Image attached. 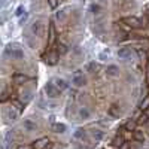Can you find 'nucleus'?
Here are the masks:
<instances>
[{
	"mask_svg": "<svg viewBox=\"0 0 149 149\" xmlns=\"http://www.w3.org/2000/svg\"><path fill=\"white\" fill-rule=\"evenodd\" d=\"M121 149H127V145H125V143H124V145L121 146Z\"/></svg>",
	"mask_w": 149,
	"mask_h": 149,
	"instance_id": "c9c22d12",
	"label": "nucleus"
},
{
	"mask_svg": "<svg viewBox=\"0 0 149 149\" xmlns=\"http://www.w3.org/2000/svg\"><path fill=\"white\" fill-rule=\"evenodd\" d=\"M58 2H60V0H48V3H49V6H51L52 9H55V8L58 6Z\"/></svg>",
	"mask_w": 149,
	"mask_h": 149,
	"instance_id": "7c9ffc66",
	"label": "nucleus"
},
{
	"mask_svg": "<svg viewBox=\"0 0 149 149\" xmlns=\"http://www.w3.org/2000/svg\"><path fill=\"white\" fill-rule=\"evenodd\" d=\"M107 112H109V115L112 118H121V115H122V110H121V107L118 104H110Z\"/></svg>",
	"mask_w": 149,
	"mask_h": 149,
	"instance_id": "423d86ee",
	"label": "nucleus"
},
{
	"mask_svg": "<svg viewBox=\"0 0 149 149\" xmlns=\"http://www.w3.org/2000/svg\"><path fill=\"white\" fill-rule=\"evenodd\" d=\"M106 73L109 74V76H118L119 74V69L116 67V66H107V69H106Z\"/></svg>",
	"mask_w": 149,
	"mask_h": 149,
	"instance_id": "f3484780",
	"label": "nucleus"
},
{
	"mask_svg": "<svg viewBox=\"0 0 149 149\" xmlns=\"http://www.w3.org/2000/svg\"><path fill=\"white\" fill-rule=\"evenodd\" d=\"M24 12H26V10H24V8H22V6H19V8L17 9V12H15V15H17V17H21V15L24 14Z\"/></svg>",
	"mask_w": 149,
	"mask_h": 149,
	"instance_id": "2f4dec72",
	"label": "nucleus"
},
{
	"mask_svg": "<svg viewBox=\"0 0 149 149\" xmlns=\"http://www.w3.org/2000/svg\"><path fill=\"white\" fill-rule=\"evenodd\" d=\"M22 128L26 130V131H29V133H31V131H34V130L37 128V124H36L34 121H31V119H24Z\"/></svg>",
	"mask_w": 149,
	"mask_h": 149,
	"instance_id": "1a4fd4ad",
	"label": "nucleus"
},
{
	"mask_svg": "<svg viewBox=\"0 0 149 149\" xmlns=\"http://www.w3.org/2000/svg\"><path fill=\"white\" fill-rule=\"evenodd\" d=\"M107 58H109V51H107V49L98 54V60H100V61H106Z\"/></svg>",
	"mask_w": 149,
	"mask_h": 149,
	"instance_id": "393cba45",
	"label": "nucleus"
},
{
	"mask_svg": "<svg viewBox=\"0 0 149 149\" xmlns=\"http://www.w3.org/2000/svg\"><path fill=\"white\" fill-rule=\"evenodd\" d=\"M60 2H63V0H60Z\"/></svg>",
	"mask_w": 149,
	"mask_h": 149,
	"instance_id": "4c0bfd02",
	"label": "nucleus"
},
{
	"mask_svg": "<svg viewBox=\"0 0 149 149\" xmlns=\"http://www.w3.org/2000/svg\"><path fill=\"white\" fill-rule=\"evenodd\" d=\"M122 22L127 24V26L131 27V29H142V27H143L142 21H140L139 18H136V17H127V18L122 19Z\"/></svg>",
	"mask_w": 149,
	"mask_h": 149,
	"instance_id": "7ed1b4c3",
	"label": "nucleus"
},
{
	"mask_svg": "<svg viewBox=\"0 0 149 149\" xmlns=\"http://www.w3.org/2000/svg\"><path fill=\"white\" fill-rule=\"evenodd\" d=\"M137 54H139V57H140V60H142V61L148 60V55H146V52H145V51H142V49H137Z\"/></svg>",
	"mask_w": 149,
	"mask_h": 149,
	"instance_id": "c756f323",
	"label": "nucleus"
},
{
	"mask_svg": "<svg viewBox=\"0 0 149 149\" xmlns=\"http://www.w3.org/2000/svg\"><path fill=\"white\" fill-rule=\"evenodd\" d=\"M118 57H119L121 60H128V58H131V49L127 48V46L119 48V49H118Z\"/></svg>",
	"mask_w": 149,
	"mask_h": 149,
	"instance_id": "6e6552de",
	"label": "nucleus"
},
{
	"mask_svg": "<svg viewBox=\"0 0 149 149\" xmlns=\"http://www.w3.org/2000/svg\"><path fill=\"white\" fill-rule=\"evenodd\" d=\"M139 109H140L142 112H145V110H148V109H149V97H145L143 100L140 102V104H139Z\"/></svg>",
	"mask_w": 149,
	"mask_h": 149,
	"instance_id": "4be33fe9",
	"label": "nucleus"
},
{
	"mask_svg": "<svg viewBox=\"0 0 149 149\" xmlns=\"http://www.w3.org/2000/svg\"><path fill=\"white\" fill-rule=\"evenodd\" d=\"M60 93H61V91L54 85L52 81H51V82H48V84L45 85V94H46L49 98H57V97L60 95Z\"/></svg>",
	"mask_w": 149,
	"mask_h": 149,
	"instance_id": "f03ea898",
	"label": "nucleus"
},
{
	"mask_svg": "<svg viewBox=\"0 0 149 149\" xmlns=\"http://www.w3.org/2000/svg\"><path fill=\"white\" fill-rule=\"evenodd\" d=\"M113 145H115V146H118V148H121V146L124 145V139L121 137V136H119V137H115V140H113Z\"/></svg>",
	"mask_w": 149,
	"mask_h": 149,
	"instance_id": "cd10ccee",
	"label": "nucleus"
},
{
	"mask_svg": "<svg viewBox=\"0 0 149 149\" xmlns=\"http://www.w3.org/2000/svg\"><path fill=\"white\" fill-rule=\"evenodd\" d=\"M91 136L98 142V140H102V139H103V136H104V134H103L102 130H94V131H91Z\"/></svg>",
	"mask_w": 149,
	"mask_h": 149,
	"instance_id": "5701e85b",
	"label": "nucleus"
},
{
	"mask_svg": "<svg viewBox=\"0 0 149 149\" xmlns=\"http://www.w3.org/2000/svg\"><path fill=\"white\" fill-rule=\"evenodd\" d=\"M29 81H31V78L26 76V74H21V73H17L15 76H14V82L18 84V85H22V84H26Z\"/></svg>",
	"mask_w": 149,
	"mask_h": 149,
	"instance_id": "f8f14e48",
	"label": "nucleus"
},
{
	"mask_svg": "<svg viewBox=\"0 0 149 149\" xmlns=\"http://www.w3.org/2000/svg\"><path fill=\"white\" fill-rule=\"evenodd\" d=\"M86 137V131L84 128H76L73 133V139H76V140H84Z\"/></svg>",
	"mask_w": 149,
	"mask_h": 149,
	"instance_id": "4468645a",
	"label": "nucleus"
},
{
	"mask_svg": "<svg viewBox=\"0 0 149 149\" xmlns=\"http://www.w3.org/2000/svg\"><path fill=\"white\" fill-rule=\"evenodd\" d=\"M133 137H134L136 142H140V143L145 142V134H143L142 131H139V130H134V131H133Z\"/></svg>",
	"mask_w": 149,
	"mask_h": 149,
	"instance_id": "6ab92c4d",
	"label": "nucleus"
},
{
	"mask_svg": "<svg viewBox=\"0 0 149 149\" xmlns=\"http://www.w3.org/2000/svg\"><path fill=\"white\" fill-rule=\"evenodd\" d=\"M146 14H148V17H149V3L146 5Z\"/></svg>",
	"mask_w": 149,
	"mask_h": 149,
	"instance_id": "f704fd0d",
	"label": "nucleus"
},
{
	"mask_svg": "<svg viewBox=\"0 0 149 149\" xmlns=\"http://www.w3.org/2000/svg\"><path fill=\"white\" fill-rule=\"evenodd\" d=\"M6 116H8V119L9 121H12V122H14V121H17L18 119V116H19V112L14 107V106H12V107H9L8 110H6Z\"/></svg>",
	"mask_w": 149,
	"mask_h": 149,
	"instance_id": "9d476101",
	"label": "nucleus"
},
{
	"mask_svg": "<svg viewBox=\"0 0 149 149\" xmlns=\"http://www.w3.org/2000/svg\"><path fill=\"white\" fill-rule=\"evenodd\" d=\"M5 54L9 57V58H12V60H21L22 57H24V52L21 51V48H18L17 45H9L8 48H6V51H5Z\"/></svg>",
	"mask_w": 149,
	"mask_h": 149,
	"instance_id": "f257e3e1",
	"label": "nucleus"
},
{
	"mask_svg": "<svg viewBox=\"0 0 149 149\" xmlns=\"http://www.w3.org/2000/svg\"><path fill=\"white\" fill-rule=\"evenodd\" d=\"M52 130H54L55 133H60V134H63V133H66L67 127L64 125V124L58 122V124H54V125H52Z\"/></svg>",
	"mask_w": 149,
	"mask_h": 149,
	"instance_id": "a211bd4d",
	"label": "nucleus"
},
{
	"mask_svg": "<svg viewBox=\"0 0 149 149\" xmlns=\"http://www.w3.org/2000/svg\"><path fill=\"white\" fill-rule=\"evenodd\" d=\"M136 125H137V121H134V119H130L125 122V125H124V128H125L127 131H134L136 130Z\"/></svg>",
	"mask_w": 149,
	"mask_h": 149,
	"instance_id": "aec40b11",
	"label": "nucleus"
},
{
	"mask_svg": "<svg viewBox=\"0 0 149 149\" xmlns=\"http://www.w3.org/2000/svg\"><path fill=\"white\" fill-rule=\"evenodd\" d=\"M90 10L93 12V14H100V12H102V6L97 5V3H93V5L90 6Z\"/></svg>",
	"mask_w": 149,
	"mask_h": 149,
	"instance_id": "b1692460",
	"label": "nucleus"
},
{
	"mask_svg": "<svg viewBox=\"0 0 149 149\" xmlns=\"http://www.w3.org/2000/svg\"><path fill=\"white\" fill-rule=\"evenodd\" d=\"M57 19H64V10L57 12Z\"/></svg>",
	"mask_w": 149,
	"mask_h": 149,
	"instance_id": "473e14b6",
	"label": "nucleus"
},
{
	"mask_svg": "<svg viewBox=\"0 0 149 149\" xmlns=\"http://www.w3.org/2000/svg\"><path fill=\"white\" fill-rule=\"evenodd\" d=\"M31 33H33L34 36H37V37H40V36L43 34V24H42L40 21H34V22L31 24Z\"/></svg>",
	"mask_w": 149,
	"mask_h": 149,
	"instance_id": "39448f33",
	"label": "nucleus"
},
{
	"mask_svg": "<svg viewBox=\"0 0 149 149\" xmlns=\"http://www.w3.org/2000/svg\"><path fill=\"white\" fill-rule=\"evenodd\" d=\"M97 67H98V66H97L95 63H90L88 66H86V69H88V72H91V73H94V72L97 70Z\"/></svg>",
	"mask_w": 149,
	"mask_h": 149,
	"instance_id": "c85d7f7f",
	"label": "nucleus"
},
{
	"mask_svg": "<svg viewBox=\"0 0 149 149\" xmlns=\"http://www.w3.org/2000/svg\"><path fill=\"white\" fill-rule=\"evenodd\" d=\"M12 106H14L18 112H22V110H24V106H26V103H24V102H19V100H12Z\"/></svg>",
	"mask_w": 149,
	"mask_h": 149,
	"instance_id": "412c9836",
	"label": "nucleus"
},
{
	"mask_svg": "<svg viewBox=\"0 0 149 149\" xmlns=\"http://www.w3.org/2000/svg\"><path fill=\"white\" fill-rule=\"evenodd\" d=\"M148 121H149V116H148V113H142L137 122H139V124H148Z\"/></svg>",
	"mask_w": 149,
	"mask_h": 149,
	"instance_id": "bb28decb",
	"label": "nucleus"
},
{
	"mask_svg": "<svg viewBox=\"0 0 149 149\" xmlns=\"http://www.w3.org/2000/svg\"><path fill=\"white\" fill-rule=\"evenodd\" d=\"M54 42H55V27H54V24L51 22V24H49V37H48V45L51 46Z\"/></svg>",
	"mask_w": 149,
	"mask_h": 149,
	"instance_id": "2eb2a0df",
	"label": "nucleus"
},
{
	"mask_svg": "<svg viewBox=\"0 0 149 149\" xmlns=\"http://www.w3.org/2000/svg\"><path fill=\"white\" fill-rule=\"evenodd\" d=\"M58 52H49L46 57H45V61L48 64H51V66H54L55 63H57V60H58Z\"/></svg>",
	"mask_w": 149,
	"mask_h": 149,
	"instance_id": "ddd939ff",
	"label": "nucleus"
},
{
	"mask_svg": "<svg viewBox=\"0 0 149 149\" xmlns=\"http://www.w3.org/2000/svg\"><path fill=\"white\" fill-rule=\"evenodd\" d=\"M6 100H8V94H6V93H3V94H2V103H5Z\"/></svg>",
	"mask_w": 149,
	"mask_h": 149,
	"instance_id": "72a5a7b5",
	"label": "nucleus"
},
{
	"mask_svg": "<svg viewBox=\"0 0 149 149\" xmlns=\"http://www.w3.org/2000/svg\"><path fill=\"white\" fill-rule=\"evenodd\" d=\"M49 145V139L48 137H40L36 142H33V149H45Z\"/></svg>",
	"mask_w": 149,
	"mask_h": 149,
	"instance_id": "0eeeda50",
	"label": "nucleus"
},
{
	"mask_svg": "<svg viewBox=\"0 0 149 149\" xmlns=\"http://www.w3.org/2000/svg\"><path fill=\"white\" fill-rule=\"evenodd\" d=\"M57 52H58L60 55H63V54H66V52H67V48H66V45H63V43H60V45H58V49H57Z\"/></svg>",
	"mask_w": 149,
	"mask_h": 149,
	"instance_id": "a878e982",
	"label": "nucleus"
},
{
	"mask_svg": "<svg viewBox=\"0 0 149 149\" xmlns=\"http://www.w3.org/2000/svg\"><path fill=\"white\" fill-rule=\"evenodd\" d=\"M72 82H73L74 85H76V86H84V85L86 84V79H85V76H84L82 70H76V72L73 73Z\"/></svg>",
	"mask_w": 149,
	"mask_h": 149,
	"instance_id": "20e7f679",
	"label": "nucleus"
},
{
	"mask_svg": "<svg viewBox=\"0 0 149 149\" xmlns=\"http://www.w3.org/2000/svg\"><path fill=\"white\" fill-rule=\"evenodd\" d=\"M78 115H79V118L81 119H90V116H91V112L86 109V107H81L79 109V112H78Z\"/></svg>",
	"mask_w": 149,
	"mask_h": 149,
	"instance_id": "dca6fc26",
	"label": "nucleus"
},
{
	"mask_svg": "<svg viewBox=\"0 0 149 149\" xmlns=\"http://www.w3.org/2000/svg\"><path fill=\"white\" fill-rule=\"evenodd\" d=\"M76 149H84V148H76Z\"/></svg>",
	"mask_w": 149,
	"mask_h": 149,
	"instance_id": "e433bc0d",
	"label": "nucleus"
},
{
	"mask_svg": "<svg viewBox=\"0 0 149 149\" xmlns=\"http://www.w3.org/2000/svg\"><path fill=\"white\" fill-rule=\"evenodd\" d=\"M52 82H54V85L57 86V88H58L60 91H64V90H67V88H69V84H67L64 79L57 78V79H52Z\"/></svg>",
	"mask_w": 149,
	"mask_h": 149,
	"instance_id": "9b49d317",
	"label": "nucleus"
}]
</instances>
